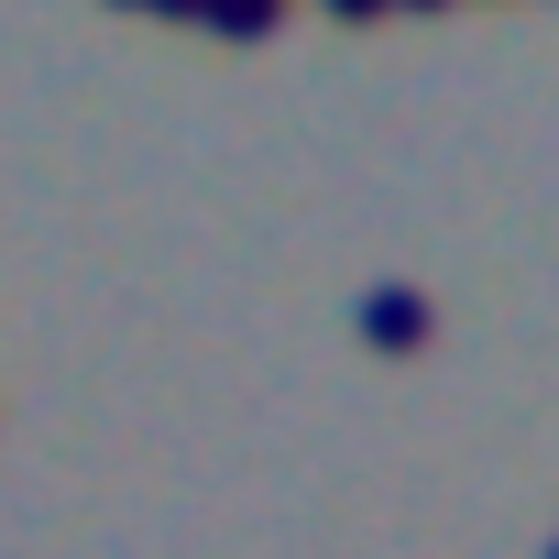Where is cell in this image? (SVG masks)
I'll return each mask as SVG.
<instances>
[{
    "label": "cell",
    "mask_w": 559,
    "mask_h": 559,
    "mask_svg": "<svg viewBox=\"0 0 559 559\" xmlns=\"http://www.w3.org/2000/svg\"><path fill=\"white\" fill-rule=\"evenodd\" d=\"M395 12H450V0H395Z\"/></svg>",
    "instance_id": "cell-4"
},
{
    "label": "cell",
    "mask_w": 559,
    "mask_h": 559,
    "mask_svg": "<svg viewBox=\"0 0 559 559\" xmlns=\"http://www.w3.org/2000/svg\"><path fill=\"white\" fill-rule=\"evenodd\" d=\"M548 559H559V537H548Z\"/></svg>",
    "instance_id": "cell-5"
},
{
    "label": "cell",
    "mask_w": 559,
    "mask_h": 559,
    "mask_svg": "<svg viewBox=\"0 0 559 559\" xmlns=\"http://www.w3.org/2000/svg\"><path fill=\"white\" fill-rule=\"evenodd\" d=\"M274 12H286V0H209L198 23H209V34H230V45H263V34H274Z\"/></svg>",
    "instance_id": "cell-2"
},
{
    "label": "cell",
    "mask_w": 559,
    "mask_h": 559,
    "mask_svg": "<svg viewBox=\"0 0 559 559\" xmlns=\"http://www.w3.org/2000/svg\"><path fill=\"white\" fill-rule=\"evenodd\" d=\"M352 319H362L373 352H417V341H428V297H417V286H362Z\"/></svg>",
    "instance_id": "cell-1"
},
{
    "label": "cell",
    "mask_w": 559,
    "mask_h": 559,
    "mask_svg": "<svg viewBox=\"0 0 559 559\" xmlns=\"http://www.w3.org/2000/svg\"><path fill=\"white\" fill-rule=\"evenodd\" d=\"M132 12H143V0H132Z\"/></svg>",
    "instance_id": "cell-6"
},
{
    "label": "cell",
    "mask_w": 559,
    "mask_h": 559,
    "mask_svg": "<svg viewBox=\"0 0 559 559\" xmlns=\"http://www.w3.org/2000/svg\"><path fill=\"white\" fill-rule=\"evenodd\" d=\"M395 0H330V23H384Z\"/></svg>",
    "instance_id": "cell-3"
}]
</instances>
